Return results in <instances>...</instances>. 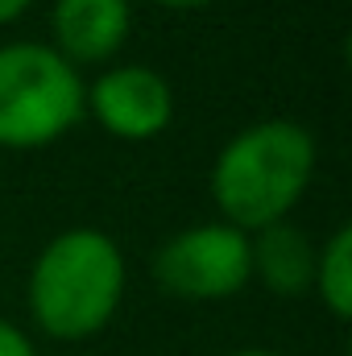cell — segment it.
Returning a JSON list of instances; mask_svg holds the SVG:
<instances>
[{
  "label": "cell",
  "instance_id": "cell-1",
  "mask_svg": "<svg viewBox=\"0 0 352 356\" xmlns=\"http://www.w3.org/2000/svg\"><path fill=\"white\" fill-rule=\"evenodd\" d=\"M315 175V141L294 120H257L241 129L211 166V199L224 224L257 232L303 199Z\"/></svg>",
  "mask_w": 352,
  "mask_h": 356
},
{
  "label": "cell",
  "instance_id": "cell-12",
  "mask_svg": "<svg viewBox=\"0 0 352 356\" xmlns=\"http://www.w3.org/2000/svg\"><path fill=\"white\" fill-rule=\"evenodd\" d=\"M232 356H278V353H265V348H245V353H232Z\"/></svg>",
  "mask_w": 352,
  "mask_h": 356
},
{
  "label": "cell",
  "instance_id": "cell-9",
  "mask_svg": "<svg viewBox=\"0 0 352 356\" xmlns=\"http://www.w3.org/2000/svg\"><path fill=\"white\" fill-rule=\"evenodd\" d=\"M0 356H38L29 336L17 323H8V319H0Z\"/></svg>",
  "mask_w": 352,
  "mask_h": 356
},
{
  "label": "cell",
  "instance_id": "cell-10",
  "mask_svg": "<svg viewBox=\"0 0 352 356\" xmlns=\"http://www.w3.org/2000/svg\"><path fill=\"white\" fill-rule=\"evenodd\" d=\"M33 0H0V25H8V21H17L25 8H29Z\"/></svg>",
  "mask_w": 352,
  "mask_h": 356
},
{
  "label": "cell",
  "instance_id": "cell-4",
  "mask_svg": "<svg viewBox=\"0 0 352 356\" xmlns=\"http://www.w3.org/2000/svg\"><path fill=\"white\" fill-rule=\"evenodd\" d=\"M154 277L162 290L178 298H228L249 286L253 261H249V232L216 220L175 232L158 257Z\"/></svg>",
  "mask_w": 352,
  "mask_h": 356
},
{
  "label": "cell",
  "instance_id": "cell-11",
  "mask_svg": "<svg viewBox=\"0 0 352 356\" xmlns=\"http://www.w3.org/2000/svg\"><path fill=\"white\" fill-rule=\"evenodd\" d=\"M158 4H166V8H203L211 0H158Z\"/></svg>",
  "mask_w": 352,
  "mask_h": 356
},
{
  "label": "cell",
  "instance_id": "cell-2",
  "mask_svg": "<svg viewBox=\"0 0 352 356\" xmlns=\"http://www.w3.org/2000/svg\"><path fill=\"white\" fill-rule=\"evenodd\" d=\"M125 257L99 228L58 232L29 269V311L50 340H88L120 307Z\"/></svg>",
  "mask_w": 352,
  "mask_h": 356
},
{
  "label": "cell",
  "instance_id": "cell-7",
  "mask_svg": "<svg viewBox=\"0 0 352 356\" xmlns=\"http://www.w3.org/2000/svg\"><path fill=\"white\" fill-rule=\"evenodd\" d=\"M249 261L273 294H303L315 286V241L290 220L257 228L249 241Z\"/></svg>",
  "mask_w": 352,
  "mask_h": 356
},
{
  "label": "cell",
  "instance_id": "cell-3",
  "mask_svg": "<svg viewBox=\"0 0 352 356\" xmlns=\"http://www.w3.org/2000/svg\"><path fill=\"white\" fill-rule=\"evenodd\" d=\"M88 112V83L79 67L54 46L8 42L0 46V145L42 149L71 133Z\"/></svg>",
  "mask_w": 352,
  "mask_h": 356
},
{
  "label": "cell",
  "instance_id": "cell-8",
  "mask_svg": "<svg viewBox=\"0 0 352 356\" xmlns=\"http://www.w3.org/2000/svg\"><path fill=\"white\" fill-rule=\"evenodd\" d=\"M315 286L336 319L352 315V228L340 224L315 253Z\"/></svg>",
  "mask_w": 352,
  "mask_h": 356
},
{
  "label": "cell",
  "instance_id": "cell-5",
  "mask_svg": "<svg viewBox=\"0 0 352 356\" xmlns=\"http://www.w3.org/2000/svg\"><path fill=\"white\" fill-rule=\"evenodd\" d=\"M88 108L112 137L145 141V137H158L170 124V116H175V91L166 83V75H158L154 67L129 63V67L104 71L91 83Z\"/></svg>",
  "mask_w": 352,
  "mask_h": 356
},
{
  "label": "cell",
  "instance_id": "cell-6",
  "mask_svg": "<svg viewBox=\"0 0 352 356\" xmlns=\"http://www.w3.org/2000/svg\"><path fill=\"white\" fill-rule=\"evenodd\" d=\"M129 25H133L129 0H54L50 13L54 50L75 67L112 58L125 46Z\"/></svg>",
  "mask_w": 352,
  "mask_h": 356
}]
</instances>
